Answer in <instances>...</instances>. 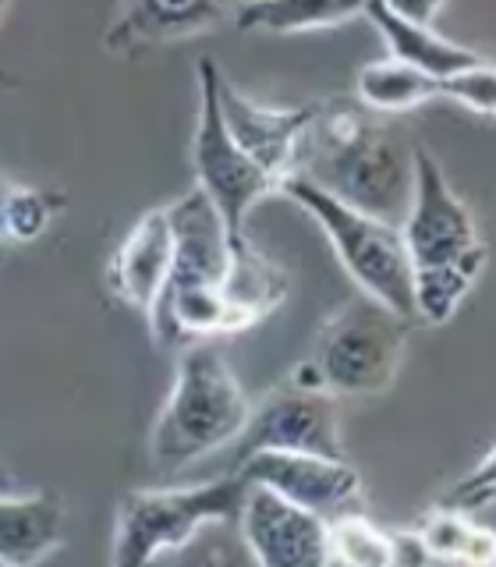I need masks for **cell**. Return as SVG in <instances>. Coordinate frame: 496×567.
<instances>
[{"mask_svg": "<svg viewBox=\"0 0 496 567\" xmlns=\"http://www.w3.org/2000/svg\"><path fill=\"white\" fill-rule=\"evenodd\" d=\"M11 188H14L11 177L0 174V252H4V248L11 245V235H8V199H11Z\"/></svg>", "mask_w": 496, "mask_h": 567, "instance_id": "d4e9b609", "label": "cell"}, {"mask_svg": "<svg viewBox=\"0 0 496 567\" xmlns=\"http://www.w3.org/2000/svg\"><path fill=\"white\" fill-rule=\"evenodd\" d=\"M412 274L443 270L461 262H486V245L478 238L472 209L457 199L440 159L415 146V192L407 217L397 227Z\"/></svg>", "mask_w": 496, "mask_h": 567, "instance_id": "9c48e42d", "label": "cell"}, {"mask_svg": "<svg viewBox=\"0 0 496 567\" xmlns=\"http://www.w3.org/2000/svg\"><path fill=\"white\" fill-rule=\"evenodd\" d=\"M354 93H359V103L372 114H404L430 100H440L443 82L422 75V71L407 68L394 58H383L359 71Z\"/></svg>", "mask_w": 496, "mask_h": 567, "instance_id": "ac0fdd59", "label": "cell"}, {"mask_svg": "<svg viewBox=\"0 0 496 567\" xmlns=\"http://www.w3.org/2000/svg\"><path fill=\"white\" fill-rule=\"evenodd\" d=\"M149 567H259L238 532V522H209Z\"/></svg>", "mask_w": 496, "mask_h": 567, "instance_id": "44dd1931", "label": "cell"}, {"mask_svg": "<svg viewBox=\"0 0 496 567\" xmlns=\"http://www.w3.org/2000/svg\"><path fill=\"white\" fill-rule=\"evenodd\" d=\"M327 567H397V532L344 514L327 525Z\"/></svg>", "mask_w": 496, "mask_h": 567, "instance_id": "ffe728a7", "label": "cell"}, {"mask_svg": "<svg viewBox=\"0 0 496 567\" xmlns=\"http://www.w3.org/2000/svg\"><path fill=\"white\" fill-rule=\"evenodd\" d=\"M170 256H174V235H170L167 209H149V213H142L135 227L117 245L106 280H111L114 295L124 306L138 309L149 319L156 298L167 284Z\"/></svg>", "mask_w": 496, "mask_h": 567, "instance_id": "4fadbf2b", "label": "cell"}, {"mask_svg": "<svg viewBox=\"0 0 496 567\" xmlns=\"http://www.w3.org/2000/svg\"><path fill=\"white\" fill-rule=\"evenodd\" d=\"M443 96L489 121L496 111V71H493V64L483 61L468 71H461V75H454V79H443Z\"/></svg>", "mask_w": 496, "mask_h": 567, "instance_id": "603a6c76", "label": "cell"}, {"mask_svg": "<svg viewBox=\"0 0 496 567\" xmlns=\"http://www.w3.org/2000/svg\"><path fill=\"white\" fill-rule=\"evenodd\" d=\"M245 483L238 475L195 486L135 489L117 507L114 567H149L209 522L238 518Z\"/></svg>", "mask_w": 496, "mask_h": 567, "instance_id": "5b68a950", "label": "cell"}, {"mask_svg": "<svg viewBox=\"0 0 496 567\" xmlns=\"http://www.w3.org/2000/svg\"><path fill=\"white\" fill-rule=\"evenodd\" d=\"M217 103L230 142L252 159V164L270 174L277 188L283 177L294 174L298 150L306 142L319 106H294V111H277V106H262L241 89L230 85L224 75L217 82Z\"/></svg>", "mask_w": 496, "mask_h": 567, "instance_id": "8fae6325", "label": "cell"}, {"mask_svg": "<svg viewBox=\"0 0 496 567\" xmlns=\"http://www.w3.org/2000/svg\"><path fill=\"white\" fill-rule=\"evenodd\" d=\"M359 4H333V0H256V4L230 8V22L241 32H319V29H341L351 18H359Z\"/></svg>", "mask_w": 496, "mask_h": 567, "instance_id": "e0dca14e", "label": "cell"}, {"mask_svg": "<svg viewBox=\"0 0 496 567\" xmlns=\"http://www.w3.org/2000/svg\"><path fill=\"white\" fill-rule=\"evenodd\" d=\"M238 532L259 567H327V522L262 486H245Z\"/></svg>", "mask_w": 496, "mask_h": 567, "instance_id": "7c38bea8", "label": "cell"}, {"mask_svg": "<svg viewBox=\"0 0 496 567\" xmlns=\"http://www.w3.org/2000/svg\"><path fill=\"white\" fill-rule=\"evenodd\" d=\"M415 539L430 560H447L461 567H493V554H496L493 532L457 511L447 507L430 511L422 518Z\"/></svg>", "mask_w": 496, "mask_h": 567, "instance_id": "d6986e66", "label": "cell"}, {"mask_svg": "<svg viewBox=\"0 0 496 567\" xmlns=\"http://www.w3.org/2000/svg\"><path fill=\"white\" fill-rule=\"evenodd\" d=\"M407 323L372 298L348 301L319 330L312 372L327 394L372 398L394 383L404 354Z\"/></svg>", "mask_w": 496, "mask_h": 567, "instance_id": "8992f818", "label": "cell"}, {"mask_svg": "<svg viewBox=\"0 0 496 567\" xmlns=\"http://www.w3.org/2000/svg\"><path fill=\"white\" fill-rule=\"evenodd\" d=\"M64 539V507L50 493L0 496V564L35 567Z\"/></svg>", "mask_w": 496, "mask_h": 567, "instance_id": "2e32d148", "label": "cell"}, {"mask_svg": "<svg viewBox=\"0 0 496 567\" xmlns=\"http://www.w3.org/2000/svg\"><path fill=\"white\" fill-rule=\"evenodd\" d=\"M230 475L245 486H262L319 522H337L344 514H362V475L348 461L316 454H256Z\"/></svg>", "mask_w": 496, "mask_h": 567, "instance_id": "30bf717a", "label": "cell"}, {"mask_svg": "<svg viewBox=\"0 0 496 567\" xmlns=\"http://www.w3.org/2000/svg\"><path fill=\"white\" fill-rule=\"evenodd\" d=\"M277 192L294 199L319 227H323L337 259H341V266L351 274V280L359 284L365 298H372L386 312L401 316L404 323H412L415 319L412 262H407L401 230L333 203L327 192L309 185L306 177H294V174L283 177Z\"/></svg>", "mask_w": 496, "mask_h": 567, "instance_id": "277c9868", "label": "cell"}, {"mask_svg": "<svg viewBox=\"0 0 496 567\" xmlns=\"http://www.w3.org/2000/svg\"><path fill=\"white\" fill-rule=\"evenodd\" d=\"M493 493H496V472H493V451H489L483 461H478L475 472H468L447 496H443L440 507L465 514V518H475L478 511L493 507Z\"/></svg>", "mask_w": 496, "mask_h": 567, "instance_id": "cb8c5ba5", "label": "cell"}, {"mask_svg": "<svg viewBox=\"0 0 496 567\" xmlns=\"http://www.w3.org/2000/svg\"><path fill=\"white\" fill-rule=\"evenodd\" d=\"M362 14L380 29V35L390 47V58L422 71V75H430L436 82L454 79V75H461V71H468V68L486 61L483 53L447 40V35L436 32L433 25L407 22L404 14H397L394 4H380V0H372V4L362 8Z\"/></svg>", "mask_w": 496, "mask_h": 567, "instance_id": "9a60e30c", "label": "cell"}, {"mask_svg": "<svg viewBox=\"0 0 496 567\" xmlns=\"http://www.w3.org/2000/svg\"><path fill=\"white\" fill-rule=\"evenodd\" d=\"M256 454H316L348 461L333 394L319 386L309 362L248 412L238 440L230 443V472Z\"/></svg>", "mask_w": 496, "mask_h": 567, "instance_id": "ba28073f", "label": "cell"}, {"mask_svg": "<svg viewBox=\"0 0 496 567\" xmlns=\"http://www.w3.org/2000/svg\"><path fill=\"white\" fill-rule=\"evenodd\" d=\"M4 493H14V475L4 468V461H0V496Z\"/></svg>", "mask_w": 496, "mask_h": 567, "instance_id": "484cf974", "label": "cell"}, {"mask_svg": "<svg viewBox=\"0 0 496 567\" xmlns=\"http://www.w3.org/2000/svg\"><path fill=\"white\" fill-rule=\"evenodd\" d=\"M294 177L369 220L401 227L415 192V146L397 124L369 121L351 106L316 114L298 150Z\"/></svg>", "mask_w": 496, "mask_h": 567, "instance_id": "6da1fadb", "label": "cell"}, {"mask_svg": "<svg viewBox=\"0 0 496 567\" xmlns=\"http://www.w3.org/2000/svg\"><path fill=\"white\" fill-rule=\"evenodd\" d=\"M252 412L241 383L230 372L224 351L209 341L188 344L174 372V386L164 412L156 415L149 457L159 475L185 472L199 461L238 440Z\"/></svg>", "mask_w": 496, "mask_h": 567, "instance_id": "3957f363", "label": "cell"}, {"mask_svg": "<svg viewBox=\"0 0 496 567\" xmlns=\"http://www.w3.org/2000/svg\"><path fill=\"white\" fill-rule=\"evenodd\" d=\"M58 209H61V203L53 199V195L14 182L11 199H8V235H11V241L40 238L50 227V220L58 217Z\"/></svg>", "mask_w": 496, "mask_h": 567, "instance_id": "7402d4cb", "label": "cell"}, {"mask_svg": "<svg viewBox=\"0 0 496 567\" xmlns=\"http://www.w3.org/2000/svg\"><path fill=\"white\" fill-rule=\"evenodd\" d=\"M0 567H4V564H0Z\"/></svg>", "mask_w": 496, "mask_h": 567, "instance_id": "83f0119b", "label": "cell"}, {"mask_svg": "<svg viewBox=\"0 0 496 567\" xmlns=\"http://www.w3.org/2000/svg\"><path fill=\"white\" fill-rule=\"evenodd\" d=\"M167 220L174 235V256L164 291L149 312L153 341L177 348L235 333L224 298L235 248L227 241L217 209L206 203L199 188H192L185 199L167 206Z\"/></svg>", "mask_w": 496, "mask_h": 567, "instance_id": "7a4b0ae2", "label": "cell"}, {"mask_svg": "<svg viewBox=\"0 0 496 567\" xmlns=\"http://www.w3.org/2000/svg\"><path fill=\"white\" fill-rule=\"evenodd\" d=\"M230 18L227 4H156V0H142V4H124L114 11L111 29L103 35V47L124 58L135 53L138 47H159V43H177L192 40V35H206L220 29Z\"/></svg>", "mask_w": 496, "mask_h": 567, "instance_id": "5bb4252c", "label": "cell"}, {"mask_svg": "<svg viewBox=\"0 0 496 567\" xmlns=\"http://www.w3.org/2000/svg\"><path fill=\"white\" fill-rule=\"evenodd\" d=\"M217 82L220 68L209 58L199 61V124H195V142H192V164L199 188L206 195V203L217 209V217L227 230V241L235 252H245L248 235L245 220L266 195L277 192V182L270 174H262L252 159H248L235 142H230L220 103H217Z\"/></svg>", "mask_w": 496, "mask_h": 567, "instance_id": "52a82bcc", "label": "cell"}, {"mask_svg": "<svg viewBox=\"0 0 496 567\" xmlns=\"http://www.w3.org/2000/svg\"><path fill=\"white\" fill-rule=\"evenodd\" d=\"M8 11H11V8H8V4H0V18H4V14H8Z\"/></svg>", "mask_w": 496, "mask_h": 567, "instance_id": "4316f807", "label": "cell"}]
</instances>
